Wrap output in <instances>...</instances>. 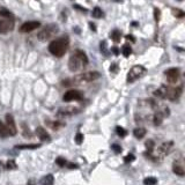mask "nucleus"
Segmentation results:
<instances>
[{
	"label": "nucleus",
	"instance_id": "obj_28",
	"mask_svg": "<svg viewBox=\"0 0 185 185\" xmlns=\"http://www.w3.org/2000/svg\"><path fill=\"white\" fill-rule=\"evenodd\" d=\"M157 183V179L154 177H147L144 179V184L145 185H155Z\"/></svg>",
	"mask_w": 185,
	"mask_h": 185
},
{
	"label": "nucleus",
	"instance_id": "obj_26",
	"mask_svg": "<svg viewBox=\"0 0 185 185\" xmlns=\"http://www.w3.org/2000/svg\"><path fill=\"white\" fill-rule=\"evenodd\" d=\"M0 16H3V18H9V19H14V15L7 11L6 8H1L0 9Z\"/></svg>",
	"mask_w": 185,
	"mask_h": 185
},
{
	"label": "nucleus",
	"instance_id": "obj_4",
	"mask_svg": "<svg viewBox=\"0 0 185 185\" xmlns=\"http://www.w3.org/2000/svg\"><path fill=\"white\" fill-rule=\"evenodd\" d=\"M59 31V28L57 24L55 23H50V24H46L44 28H42L38 34H37V38L41 41V42H45L50 38H52L53 36H56V34Z\"/></svg>",
	"mask_w": 185,
	"mask_h": 185
},
{
	"label": "nucleus",
	"instance_id": "obj_25",
	"mask_svg": "<svg viewBox=\"0 0 185 185\" xmlns=\"http://www.w3.org/2000/svg\"><path fill=\"white\" fill-rule=\"evenodd\" d=\"M122 52H123V55H124V57H130V55L132 53V49H131V46L128 45V44H125V45H123V47H122Z\"/></svg>",
	"mask_w": 185,
	"mask_h": 185
},
{
	"label": "nucleus",
	"instance_id": "obj_13",
	"mask_svg": "<svg viewBox=\"0 0 185 185\" xmlns=\"http://www.w3.org/2000/svg\"><path fill=\"white\" fill-rule=\"evenodd\" d=\"M79 112V109L74 108V107H68V108H64V109H60L58 111V116H72L74 113Z\"/></svg>",
	"mask_w": 185,
	"mask_h": 185
},
{
	"label": "nucleus",
	"instance_id": "obj_24",
	"mask_svg": "<svg viewBox=\"0 0 185 185\" xmlns=\"http://www.w3.org/2000/svg\"><path fill=\"white\" fill-rule=\"evenodd\" d=\"M93 18H95V19H99V18H102L103 16V12H102V9H101L98 6H96L94 9H93Z\"/></svg>",
	"mask_w": 185,
	"mask_h": 185
},
{
	"label": "nucleus",
	"instance_id": "obj_19",
	"mask_svg": "<svg viewBox=\"0 0 185 185\" xmlns=\"http://www.w3.org/2000/svg\"><path fill=\"white\" fill-rule=\"evenodd\" d=\"M165 93H167V86H161L159 89L154 92V95L157 98H165Z\"/></svg>",
	"mask_w": 185,
	"mask_h": 185
},
{
	"label": "nucleus",
	"instance_id": "obj_31",
	"mask_svg": "<svg viewBox=\"0 0 185 185\" xmlns=\"http://www.w3.org/2000/svg\"><path fill=\"white\" fill-rule=\"evenodd\" d=\"M146 147L148 152H154V148H155V142L153 140H148L146 142Z\"/></svg>",
	"mask_w": 185,
	"mask_h": 185
},
{
	"label": "nucleus",
	"instance_id": "obj_23",
	"mask_svg": "<svg viewBox=\"0 0 185 185\" xmlns=\"http://www.w3.org/2000/svg\"><path fill=\"white\" fill-rule=\"evenodd\" d=\"M21 127H22V134H23V137H26V138H27V137H29V138L32 137V134H31L29 127L27 126V124L22 123V124H21Z\"/></svg>",
	"mask_w": 185,
	"mask_h": 185
},
{
	"label": "nucleus",
	"instance_id": "obj_45",
	"mask_svg": "<svg viewBox=\"0 0 185 185\" xmlns=\"http://www.w3.org/2000/svg\"><path fill=\"white\" fill-rule=\"evenodd\" d=\"M177 1H183V0H177Z\"/></svg>",
	"mask_w": 185,
	"mask_h": 185
},
{
	"label": "nucleus",
	"instance_id": "obj_16",
	"mask_svg": "<svg viewBox=\"0 0 185 185\" xmlns=\"http://www.w3.org/2000/svg\"><path fill=\"white\" fill-rule=\"evenodd\" d=\"M163 118L164 117L160 113V112H157V111H154V115H153V117H152V120H153V124L155 125V126H159V125H161L162 124V120H163Z\"/></svg>",
	"mask_w": 185,
	"mask_h": 185
},
{
	"label": "nucleus",
	"instance_id": "obj_32",
	"mask_svg": "<svg viewBox=\"0 0 185 185\" xmlns=\"http://www.w3.org/2000/svg\"><path fill=\"white\" fill-rule=\"evenodd\" d=\"M101 51H102V53H104L105 56H108L109 55V51L107 50V42L105 41H103V42H101Z\"/></svg>",
	"mask_w": 185,
	"mask_h": 185
},
{
	"label": "nucleus",
	"instance_id": "obj_15",
	"mask_svg": "<svg viewBox=\"0 0 185 185\" xmlns=\"http://www.w3.org/2000/svg\"><path fill=\"white\" fill-rule=\"evenodd\" d=\"M172 171H174L177 176H180V177H183V176L185 175L184 168H183V165L179 164V163H174V165H172Z\"/></svg>",
	"mask_w": 185,
	"mask_h": 185
},
{
	"label": "nucleus",
	"instance_id": "obj_34",
	"mask_svg": "<svg viewBox=\"0 0 185 185\" xmlns=\"http://www.w3.org/2000/svg\"><path fill=\"white\" fill-rule=\"evenodd\" d=\"M160 18H161V11L159 8H154V20L156 22L160 21Z\"/></svg>",
	"mask_w": 185,
	"mask_h": 185
},
{
	"label": "nucleus",
	"instance_id": "obj_29",
	"mask_svg": "<svg viewBox=\"0 0 185 185\" xmlns=\"http://www.w3.org/2000/svg\"><path fill=\"white\" fill-rule=\"evenodd\" d=\"M16 168H18V165H16V163H15L14 160H9L6 163V169H8V170H15Z\"/></svg>",
	"mask_w": 185,
	"mask_h": 185
},
{
	"label": "nucleus",
	"instance_id": "obj_36",
	"mask_svg": "<svg viewBox=\"0 0 185 185\" xmlns=\"http://www.w3.org/2000/svg\"><path fill=\"white\" fill-rule=\"evenodd\" d=\"M75 142L78 145H81L83 142V134L82 133H78L76 136H75Z\"/></svg>",
	"mask_w": 185,
	"mask_h": 185
},
{
	"label": "nucleus",
	"instance_id": "obj_3",
	"mask_svg": "<svg viewBox=\"0 0 185 185\" xmlns=\"http://www.w3.org/2000/svg\"><path fill=\"white\" fill-rule=\"evenodd\" d=\"M87 65H88V58L86 53L81 51V50H76L68 60V68L71 72H78Z\"/></svg>",
	"mask_w": 185,
	"mask_h": 185
},
{
	"label": "nucleus",
	"instance_id": "obj_12",
	"mask_svg": "<svg viewBox=\"0 0 185 185\" xmlns=\"http://www.w3.org/2000/svg\"><path fill=\"white\" fill-rule=\"evenodd\" d=\"M36 134H37V137L42 140V141H46V142H50L51 141V137H50V134L46 132V130L42 126H38L36 128Z\"/></svg>",
	"mask_w": 185,
	"mask_h": 185
},
{
	"label": "nucleus",
	"instance_id": "obj_40",
	"mask_svg": "<svg viewBox=\"0 0 185 185\" xmlns=\"http://www.w3.org/2000/svg\"><path fill=\"white\" fill-rule=\"evenodd\" d=\"M74 8H78L80 12H83V13H87V12H88V11H87V8L82 7V6H80V5H74Z\"/></svg>",
	"mask_w": 185,
	"mask_h": 185
},
{
	"label": "nucleus",
	"instance_id": "obj_10",
	"mask_svg": "<svg viewBox=\"0 0 185 185\" xmlns=\"http://www.w3.org/2000/svg\"><path fill=\"white\" fill-rule=\"evenodd\" d=\"M5 119H6V126L8 128L9 136H15V134L18 133V128H16V124H15V120L13 118V116L7 113L5 116Z\"/></svg>",
	"mask_w": 185,
	"mask_h": 185
},
{
	"label": "nucleus",
	"instance_id": "obj_11",
	"mask_svg": "<svg viewBox=\"0 0 185 185\" xmlns=\"http://www.w3.org/2000/svg\"><path fill=\"white\" fill-rule=\"evenodd\" d=\"M40 27H41V22H38V21H29V22H24L20 27V31L21 32H30V31L35 30V29H37Z\"/></svg>",
	"mask_w": 185,
	"mask_h": 185
},
{
	"label": "nucleus",
	"instance_id": "obj_35",
	"mask_svg": "<svg viewBox=\"0 0 185 185\" xmlns=\"http://www.w3.org/2000/svg\"><path fill=\"white\" fill-rule=\"evenodd\" d=\"M134 160H136V156H134L133 154H128L124 157V162L125 163H130V162H133Z\"/></svg>",
	"mask_w": 185,
	"mask_h": 185
},
{
	"label": "nucleus",
	"instance_id": "obj_38",
	"mask_svg": "<svg viewBox=\"0 0 185 185\" xmlns=\"http://www.w3.org/2000/svg\"><path fill=\"white\" fill-rule=\"evenodd\" d=\"M117 71H118V65H117L116 63H113V64L110 66V72H111V73H117Z\"/></svg>",
	"mask_w": 185,
	"mask_h": 185
},
{
	"label": "nucleus",
	"instance_id": "obj_37",
	"mask_svg": "<svg viewBox=\"0 0 185 185\" xmlns=\"http://www.w3.org/2000/svg\"><path fill=\"white\" fill-rule=\"evenodd\" d=\"M56 163H57L59 167H65L67 162H66V160H65L64 157H58V159L56 160Z\"/></svg>",
	"mask_w": 185,
	"mask_h": 185
},
{
	"label": "nucleus",
	"instance_id": "obj_6",
	"mask_svg": "<svg viewBox=\"0 0 185 185\" xmlns=\"http://www.w3.org/2000/svg\"><path fill=\"white\" fill-rule=\"evenodd\" d=\"M182 93H183V85H178L176 87H167L165 98L172 101V102H177L182 96Z\"/></svg>",
	"mask_w": 185,
	"mask_h": 185
},
{
	"label": "nucleus",
	"instance_id": "obj_5",
	"mask_svg": "<svg viewBox=\"0 0 185 185\" xmlns=\"http://www.w3.org/2000/svg\"><path fill=\"white\" fill-rule=\"evenodd\" d=\"M146 73V68L141 65H136L133 66L132 68L130 70L128 74H127V82L128 83H132L134 81H137L138 79H140L141 76H144V74Z\"/></svg>",
	"mask_w": 185,
	"mask_h": 185
},
{
	"label": "nucleus",
	"instance_id": "obj_27",
	"mask_svg": "<svg viewBox=\"0 0 185 185\" xmlns=\"http://www.w3.org/2000/svg\"><path fill=\"white\" fill-rule=\"evenodd\" d=\"M116 133L118 134L119 137H122V138H124V137H126V136H127V132H126V130H125V128H123V127H120V126H117V127H116Z\"/></svg>",
	"mask_w": 185,
	"mask_h": 185
},
{
	"label": "nucleus",
	"instance_id": "obj_21",
	"mask_svg": "<svg viewBox=\"0 0 185 185\" xmlns=\"http://www.w3.org/2000/svg\"><path fill=\"white\" fill-rule=\"evenodd\" d=\"M53 176L50 174V175H46V176H44L41 180H40V183L42 184V185H51V184H53Z\"/></svg>",
	"mask_w": 185,
	"mask_h": 185
},
{
	"label": "nucleus",
	"instance_id": "obj_8",
	"mask_svg": "<svg viewBox=\"0 0 185 185\" xmlns=\"http://www.w3.org/2000/svg\"><path fill=\"white\" fill-rule=\"evenodd\" d=\"M164 75H165V78H167V80H168L169 83H176L179 80L180 71H179V68H175V67H172V68L167 70L164 72Z\"/></svg>",
	"mask_w": 185,
	"mask_h": 185
},
{
	"label": "nucleus",
	"instance_id": "obj_1",
	"mask_svg": "<svg viewBox=\"0 0 185 185\" xmlns=\"http://www.w3.org/2000/svg\"><path fill=\"white\" fill-rule=\"evenodd\" d=\"M101 76V73L99 72H96V71H92V72H85L82 74H79L72 79H66L61 82V85L64 87H68V86H72V85H82V83H88V82H92V81H95L97 79H99Z\"/></svg>",
	"mask_w": 185,
	"mask_h": 185
},
{
	"label": "nucleus",
	"instance_id": "obj_9",
	"mask_svg": "<svg viewBox=\"0 0 185 185\" xmlns=\"http://www.w3.org/2000/svg\"><path fill=\"white\" fill-rule=\"evenodd\" d=\"M14 28V19L4 18L0 20V34H7Z\"/></svg>",
	"mask_w": 185,
	"mask_h": 185
},
{
	"label": "nucleus",
	"instance_id": "obj_18",
	"mask_svg": "<svg viewBox=\"0 0 185 185\" xmlns=\"http://www.w3.org/2000/svg\"><path fill=\"white\" fill-rule=\"evenodd\" d=\"M41 147V144H26V145H16V149H37Z\"/></svg>",
	"mask_w": 185,
	"mask_h": 185
},
{
	"label": "nucleus",
	"instance_id": "obj_44",
	"mask_svg": "<svg viewBox=\"0 0 185 185\" xmlns=\"http://www.w3.org/2000/svg\"><path fill=\"white\" fill-rule=\"evenodd\" d=\"M3 167H4V165H3V163H1V162H0V170H1V169H3Z\"/></svg>",
	"mask_w": 185,
	"mask_h": 185
},
{
	"label": "nucleus",
	"instance_id": "obj_20",
	"mask_svg": "<svg viewBox=\"0 0 185 185\" xmlns=\"http://www.w3.org/2000/svg\"><path fill=\"white\" fill-rule=\"evenodd\" d=\"M110 37H111V40H112L115 43H118V42H120V38H122V32H120L119 30L115 29V30L110 34Z\"/></svg>",
	"mask_w": 185,
	"mask_h": 185
},
{
	"label": "nucleus",
	"instance_id": "obj_30",
	"mask_svg": "<svg viewBox=\"0 0 185 185\" xmlns=\"http://www.w3.org/2000/svg\"><path fill=\"white\" fill-rule=\"evenodd\" d=\"M172 14L176 16V18H178V19L184 18V12L182 9H179V8H174L172 9Z\"/></svg>",
	"mask_w": 185,
	"mask_h": 185
},
{
	"label": "nucleus",
	"instance_id": "obj_14",
	"mask_svg": "<svg viewBox=\"0 0 185 185\" xmlns=\"http://www.w3.org/2000/svg\"><path fill=\"white\" fill-rule=\"evenodd\" d=\"M45 123H46V125L49 126V127H51L52 130H55V131H57V130H60L61 127H64L65 126V123H61V122H59V120H45Z\"/></svg>",
	"mask_w": 185,
	"mask_h": 185
},
{
	"label": "nucleus",
	"instance_id": "obj_42",
	"mask_svg": "<svg viewBox=\"0 0 185 185\" xmlns=\"http://www.w3.org/2000/svg\"><path fill=\"white\" fill-rule=\"evenodd\" d=\"M125 38H126L127 41H132L133 43H134V42H136V38H134V37H133L132 35H126V36H125Z\"/></svg>",
	"mask_w": 185,
	"mask_h": 185
},
{
	"label": "nucleus",
	"instance_id": "obj_2",
	"mask_svg": "<svg viewBox=\"0 0 185 185\" xmlns=\"http://www.w3.org/2000/svg\"><path fill=\"white\" fill-rule=\"evenodd\" d=\"M70 45V38L68 36H61L57 40H53L49 44V51L52 56L60 58L65 55Z\"/></svg>",
	"mask_w": 185,
	"mask_h": 185
},
{
	"label": "nucleus",
	"instance_id": "obj_17",
	"mask_svg": "<svg viewBox=\"0 0 185 185\" xmlns=\"http://www.w3.org/2000/svg\"><path fill=\"white\" fill-rule=\"evenodd\" d=\"M146 133H147L146 128H144V127H137V128H134V131H133V136L136 137L137 139H142L146 136Z\"/></svg>",
	"mask_w": 185,
	"mask_h": 185
},
{
	"label": "nucleus",
	"instance_id": "obj_22",
	"mask_svg": "<svg viewBox=\"0 0 185 185\" xmlns=\"http://www.w3.org/2000/svg\"><path fill=\"white\" fill-rule=\"evenodd\" d=\"M9 136V132H8V128L6 126V124L0 122V137L1 138H7Z\"/></svg>",
	"mask_w": 185,
	"mask_h": 185
},
{
	"label": "nucleus",
	"instance_id": "obj_39",
	"mask_svg": "<svg viewBox=\"0 0 185 185\" xmlns=\"http://www.w3.org/2000/svg\"><path fill=\"white\" fill-rule=\"evenodd\" d=\"M66 165L70 168V169H78V164H75V163H72V162H70V163H66Z\"/></svg>",
	"mask_w": 185,
	"mask_h": 185
},
{
	"label": "nucleus",
	"instance_id": "obj_33",
	"mask_svg": "<svg viewBox=\"0 0 185 185\" xmlns=\"http://www.w3.org/2000/svg\"><path fill=\"white\" fill-rule=\"evenodd\" d=\"M111 148H112V150L116 153V154H119V153H122V147L118 145V144H113L112 146H111Z\"/></svg>",
	"mask_w": 185,
	"mask_h": 185
},
{
	"label": "nucleus",
	"instance_id": "obj_43",
	"mask_svg": "<svg viewBox=\"0 0 185 185\" xmlns=\"http://www.w3.org/2000/svg\"><path fill=\"white\" fill-rule=\"evenodd\" d=\"M89 27H90V29H92L93 31H96V24H95V23L90 22V23H89Z\"/></svg>",
	"mask_w": 185,
	"mask_h": 185
},
{
	"label": "nucleus",
	"instance_id": "obj_7",
	"mask_svg": "<svg viewBox=\"0 0 185 185\" xmlns=\"http://www.w3.org/2000/svg\"><path fill=\"white\" fill-rule=\"evenodd\" d=\"M83 98V93L80 92V90H76V89H72V90H68L66 92L63 96V99L65 102H71V101H80Z\"/></svg>",
	"mask_w": 185,
	"mask_h": 185
},
{
	"label": "nucleus",
	"instance_id": "obj_41",
	"mask_svg": "<svg viewBox=\"0 0 185 185\" xmlns=\"http://www.w3.org/2000/svg\"><path fill=\"white\" fill-rule=\"evenodd\" d=\"M111 52H113L116 56H118V53H119V50L117 49L116 46H113V47H111Z\"/></svg>",
	"mask_w": 185,
	"mask_h": 185
}]
</instances>
